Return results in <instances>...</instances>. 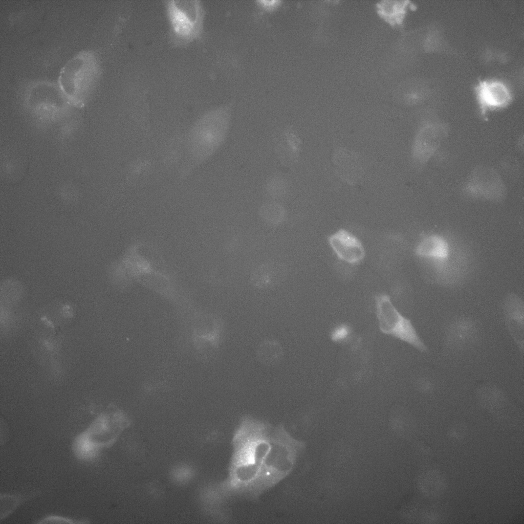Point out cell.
<instances>
[{"instance_id":"10","label":"cell","mask_w":524,"mask_h":524,"mask_svg":"<svg viewBox=\"0 0 524 524\" xmlns=\"http://www.w3.org/2000/svg\"><path fill=\"white\" fill-rule=\"evenodd\" d=\"M446 127L442 124L430 123L423 125L414 137L411 154L413 159L424 162L434 154L444 140Z\"/></svg>"},{"instance_id":"7","label":"cell","mask_w":524,"mask_h":524,"mask_svg":"<svg viewBox=\"0 0 524 524\" xmlns=\"http://www.w3.org/2000/svg\"><path fill=\"white\" fill-rule=\"evenodd\" d=\"M464 243L457 239L450 256L439 263H424L426 276L430 281L451 286L462 282L468 273L471 262L470 255Z\"/></svg>"},{"instance_id":"20","label":"cell","mask_w":524,"mask_h":524,"mask_svg":"<svg viewBox=\"0 0 524 524\" xmlns=\"http://www.w3.org/2000/svg\"><path fill=\"white\" fill-rule=\"evenodd\" d=\"M351 333L350 326L345 324H341L332 330L331 338L334 342H341L346 340L350 337Z\"/></svg>"},{"instance_id":"21","label":"cell","mask_w":524,"mask_h":524,"mask_svg":"<svg viewBox=\"0 0 524 524\" xmlns=\"http://www.w3.org/2000/svg\"><path fill=\"white\" fill-rule=\"evenodd\" d=\"M260 350H262L261 354L263 356L267 358V359H275L279 356L280 347L278 344L275 342H266L263 345Z\"/></svg>"},{"instance_id":"13","label":"cell","mask_w":524,"mask_h":524,"mask_svg":"<svg viewBox=\"0 0 524 524\" xmlns=\"http://www.w3.org/2000/svg\"><path fill=\"white\" fill-rule=\"evenodd\" d=\"M504 313L507 325L519 346L523 348L524 305L521 298L516 294L508 296L504 305Z\"/></svg>"},{"instance_id":"5","label":"cell","mask_w":524,"mask_h":524,"mask_svg":"<svg viewBox=\"0 0 524 524\" xmlns=\"http://www.w3.org/2000/svg\"><path fill=\"white\" fill-rule=\"evenodd\" d=\"M122 419L119 412L112 416L106 413L99 415L75 438L72 447L76 456L83 461L95 460L101 448L111 445L115 441L122 426Z\"/></svg>"},{"instance_id":"17","label":"cell","mask_w":524,"mask_h":524,"mask_svg":"<svg viewBox=\"0 0 524 524\" xmlns=\"http://www.w3.org/2000/svg\"><path fill=\"white\" fill-rule=\"evenodd\" d=\"M408 3L407 2L384 1L379 4V13L391 23H400L403 19Z\"/></svg>"},{"instance_id":"12","label":"cell","mask_w":524,"mask_h":524,"mask_svg":"<svg viewBox=\"0 0 524 524\" xmlns=\"http://www.w3.org/2000/svg\"><path fill=\"white\" fill-rule=\"evenodd\" d=\"M328 241L335 253L343 261L356 264L364 257V249L361 243L344 229H340L331 235Z\"/></svg>"},{"instance_id":"22","label":"cell","mask_w":524,"mask_h":524,"mask_svg":"<svg viewBox=\"0 0 524 524\" xmlns=\"http://www.w3.org/2000/svg\"><path fill=\"white\" fill-rule=\"evenodd\" d=\"M39 522L40 523H45V522L46 523V522H48V523L49 522H53V523L54 522V523H55L56 522V523H80V522H80V521H76V520H73V519H71L70 518H68L67 517H64L60 516H48V517L45 518L43 519L41 521H40Z\"/></svg>"},{"instance_id":"14","label":"cell","mask_w":524,"mask_h":524,"mask_svg":"<svg viewBox=\"0 0 524 524\" xmlns=\"http://www.w3.org/2000/svg\"><path fill=\"white\" fill-rule=\"evenodd\" d=\"M278 139V154L285 164H292L299 157L301 140L296 132L291 128L285 129Z\"/></svg>"},{"instance_id":"11","label":"cell","mask_w":524,"mask_h":524,"mask_svg":"<svg viewBox=\"0 0 524 524\" xmlns=\"http://www.w3.org/2000/svg\"><path fill=\"white\" fill-rule=\"evenodd\" d=\"M288 266L281 261H270L255 267L250 273L251 285L258 289L276 287L283 283L289 275Z\"/></svg>"},{"instance_id":"15","label":"cell","mask_w":524,"mask_h":524,"mask_svg":"<svg viewBox=\"0 0 524 524\" xmlns=\"http://www.w3.org/2000/svg\"><path fill=\"white\" fill-rule=\"evenodd\" d=\"M484 171V173L476 174L471 182L472 187L475 193L483 198L493 199V196L496 194L498 188L500 187V182L494 173H490V171Z\"/></svg>"},{"instance_id":"9","label":"cell","mask_w":524,"mask_h":524,"mask_svg":"<svg viewBox=\"0 0 524 524\" xmlns=\"http://www.w3.org/2000/svg\"><path fill=\"white\" fill-rule=\"evenodd\" d=\"M457 239L441 233L428 234L422 236L418 242L414 253L422 262L441 263L450 256Z\"/></svg>"},{"instance_id":"23","label":"cell","mask_w":524,"mask_h":524,"mask_svg":"<svg viewBox=\"0 0 524 524\" xmlns=\"http://www.w3.org/2000/svg\"><path fill=\"white\" fill-rule=\"evenodd\" d=\"M62 315L67 318H71L74 316V309L69 304H64L61 310Z\"/></svg>"},{"instance_id":"8","label":"cell","mask_w":524,"mask_h":524,"mask_svg":"<svg viewBox=\"0 0 524 524\" xmlns=\"http://www.w3.org/2000/svg\"><path fill=\"white\" fill-rule=\"evenodd\" d=\"M474 92L482 114L507 106L513 97L508 85L497 79L479 81L475 86Z\"/></svg>"},{"instance_id":"18","label":"cell","mask_w":524,"mask_h":524,"mask_svg":"<svg viewBox=\"0 0 524 524\" xmlns=\"http://www.w3.org/2000/svg\"><path fill=\"white\" fill-rule=\"evenodd\" d=\"M475 330L471 320L466 319L458 320L451 325L449 338L455 343H465L472 337Z\"/></svg>"},{"instance_id":"16","label":"cell","mask_w":524,"mask_h":524,"mask_svg":"<svg viewBox=\"0 0 524 524\" xmlns=\"http://www.w3.org/2000/svg\"><path fill=\"white\" fill-rule=\"evenodd\" d=\"M259 214L266 223L274 226L282 224L287 217L286 209L276 201L268 202L262 205Z\"/></svg>"},{"instance_id":"4","label":"cell","mask_w":524,"mask_h":524,"mask_svg":"<svg viewBox=\"0 0 524 524\" xmlns=\"http://www.w3.org/2000/svg\"><path fill=\"white\" fill-rule=\"evenodd\" d=\"M169 37L176 45H186L202 37L205 15L200 0H166Z\"/></svg>"},{"instance_id":"6","label":"cell","mask_w":524,"mask_h":524,"mask_svg":"<svg viewBox=\"0 0 524 524\" xmlns=\"http://www.w3.org/2000/svg\"><path fill=\"white\" fill-rule=\"evenodd\" d=\"M375 302L379 328L382 333L404 342L421 352H427V346L411 321L399 312L387 295H378Z\"/></svg>"},{"instance_id":"2","label":"cell","mask_w":524,"mask_h":524,"mask_svg":"<svg viewBox=\"0 0 524 524\" xmlns=\"http://www.w3.org/2000/svg\"><path fill=\"white\" fill-rule=\"evenodd\" d=\"M231 123L230 108L226 106L212 109L195 121L186 140L190 166L202 164L220 149L229 135Z\"/></svg>"},{"instance_id":"19","label":"cell","mask_w":524,"mask_h":524,"mask_svg":"<svg viewBox=\"0 0 524 524\" xmlns=\"http://www.w3.org/2000/svg\"><path fill=\"white\" fill-rule=\"evenodd\" d=\"M288 190L287 181L281 176H274L266 183V191L268 195L275 200L286 197Z\"/></svg>"},{"instance_id":"1","label":"cell","mask_w":524,"mask_h":524,"mask_svg":"<svg viewBox=\"0 0 524 524\" xmlns=\"http://www.w3.org/2000/svg\"><path fill=\"white\" fill-rule=\"evenodd\" d=\"M232 446L228 475L216 486L220 502L232 496L258 497L291 473L304 445L282 426L245 417Z\"/></svg>"},{"instance_id":"25","label":"cell","mask_w":524,"mask_h":524,"mask_svg":"<svg viewBox=\"0 0 524 524\" xmlns=\"http://www.w3.org/2000/svg\"><path fill=\"white\" fill-rule=\"evenodd\" d=\"M42 345L49 352L53 351L54 349V344L50 340H45L42 342Z\"/></svg>"},{"instance_id":"24","label":"cell","mask_w":524,"mask_h":524,"mask_svg":"<svg viewBox=\"0 0 524 524\" xmlns=\"http://www.w3.org/2000/svg\"><path fill=\"white\" fill-rule=\"evenodd\" d=\"M260 4L268 8H272L278 5L279 1L277 0H261Z\"/></svg>"},{"instance_id":"3","label":"cell","mask_w":524,"mask_h":524,"mask_svg":"<svg viewBox=\"0 0 524 524\" xmlns=\"http://www.w3.org/2000/svg\"><path fill=\"white\" fill-rule=\"evenodd\" d=\"M99 73L96 55L90 51H82L61 69L58 80L60 90L70 101L81 103L93 91Z\"/></svg>"}]
</instances>
